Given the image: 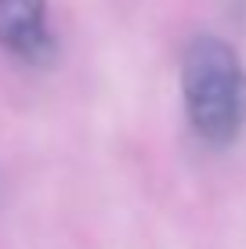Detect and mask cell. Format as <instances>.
<instances>
[{
  "label": "cell",
  "mask_w": 246,
  "mask_h": 249,
  "mask_svg": "<svg viewBox=\"0 0 246 249\" xmlns=\"http://www.w3.org/2000/svg\"><path fill=\"white\" fill-rule=\"evenodd\" d=\"M185 116L207 144H232L246 126V69L232 44L196 36L181 62Z\"/></svg>",
  "instance_id": "6da1fadb"
},
{
  "label": "cell",
  "mask_w": 246,
  "mask_h": 249,
  "mask_svg": "<svg viewBox=\"0 0 246 249\" xmlns=\"http://www.w3.org/2000/svg\"><path fill=\"white\" fill-rule=\"evenodd\" d=\"M0 47L19 62L44 65L55 58L47 0H0Z\"/></svg>",
  "instance_id": "7a4b0ae2"
}]
</instances>
